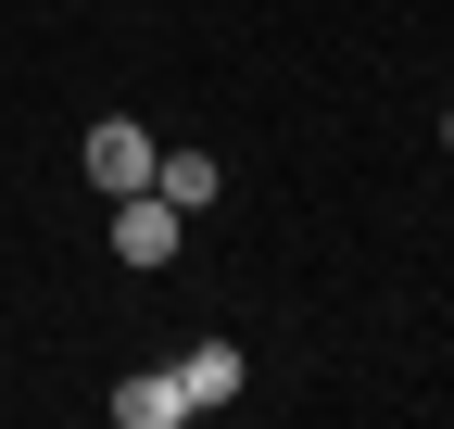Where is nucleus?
Here are the masks:
<instances>
[{
    "label": "nucleus",
    "mask_w": 454,
    "mask_h": 429,
    "mask_svg": "<svg viewBox=\"0 0 454 429\" xmlns=\"http://www.w3.org/2000/svg\"><path fill=\"white\" fill-rule=\"evenodd\" d=\"M177 228L190 214L164 190H114V265H177Z\"/></svg>",
    "instance_id": "f257e3e1"
},
{
    "label": "nucleus",
    "mask_w": 454,
    "mask_h": 429,
    "mask_svg": "<svg viewBox=\"0 0 454 429\" xmlns=\"http://www.w3.org/2000/svg\"><path fill=\"white\" fill-rule=\"evenodd\" d=\"M76 165H89V190H152V165H164V152H152V127H127V114H114V127H89V152H76Z\"/></svg>",
    "instance_id": "f03ea898"
},
{
    "label": "nucleus",
    "mask_w": 454,
    "mask_h": 429,
    "mask_svg": "<svg viewBox=\"0 0 454 429\" xmlns=\"http://www.w3.org/2000/svg\"><path fill=\"white\" fill-rule=\"evenodd\" d=\"M190 392H177V366H139V379H114V429H177Z\"/></svg>",
    "instance_id": "7ed1b4c3"
},
{
    "label": "nucleus",
    "mask_w": 454,
    "mask_h": 429,
    "mask_svg": "<svg viewBox=\"0 0 454 429\" xmlns=\"http://www.w3.org/2000/svg\"><path fill=\"white\" fill-rule=\"evenodd\" d=\"M177 392H190V417H215V404H240V341H190V366H177Z\"/></svg>",
    "instance_id": "20e7f679"
},
{
    "label": "nucleus",
    "mask_w": 454,
    "mask_h": 429,
    "mask_svg": "<svg viewBox=\"0 0 454 429\" xmlns=\"http://www.w3.org/2000/svg\"><path fill=\"white\" fill-rule=\"evenodd\" d=\"M152 190L177 202V214H202V202L227 190V165H215V152H164V165H152Z\"/></svg>",
    "instance_id": "39448f33"
},
{
    "label": "nucleus",
    "mask_w": 454,
    "mask_h": 429,
    "mask_svg": "<svg viewBox=\"0 0 454 429\" xmlns=\"http://www.w3.org/2000/svg\"><path fill=\"white\" fill-rule=\"evenodd\" d=\"M442 152H454V101H442Z\"/></svg>",
    "instance_id": "423d86ee"
}]
</instances>
